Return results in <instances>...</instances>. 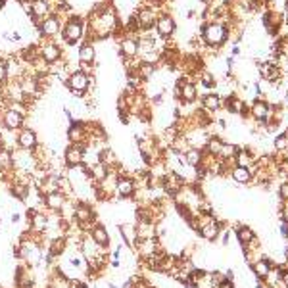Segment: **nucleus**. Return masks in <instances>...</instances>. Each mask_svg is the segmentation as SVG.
<instances>
[{
	"mask_svg": "<svg viewBox=\"0 0 288 288\" xmlns=\"http://www.w3.org/2000/svg\"><path fill=\"white\" fill-rule=\"evenodd\" d=\"M85 41H90V43L114 37V35H118L123 29V25L119 22V14L114 8V4H104V2L96 4L92 12L85 18Z\"/></svg>",
	"mask_w": 288,
	"mask_h": 288,
	"instance_id": "f257e3e1",
	"label": "nucleus"
},
{
	"mask_svg": "<svg viewBox=\"0 0 288 288\" xmlns=\"http://www.w3.org/2000/svg\"><path fill=\"white\" fill-rule=\"evenodd\" d=\"M85 33H86V22L83 16L79 14H69L64 20L62 25V41L65 46H79V44L85 41Z\"/></svg>",
	"mask_w": 288,
	"mask_h": 288,
	"instance_id": "f03ea898",
	"label": "nucleus"
},
{
	"mask_svg": "<svg viewBox=\"0 0 288 288\" xmlns=\"http://www.w3.org/2000/svg\"><path fill=\"white\" fill-rule=\"evenodd\" d=\"M92 83H94V75L85 73L83 69H71L64 81L65 88H67V90L71 92V96L77 98V100H85L86 92L90 90Z\"/></svg>",
	"mask_w": 288,
	"mask_h": 288,
	"instance_id": "7ed1b4c3",
	"label": "nucleus"
},
{
	"mask_svg": "<svg viewBox=\"0 0 288 288\" xmlns=\"http://www.w3.org/2000/svg\"><path fill=\"white\" fill-rule=\"evenodd\" d=\"M200 39L208 48H221L229 41V25L223 22H206L200 31Z\"/></svg>",
	"mask_w": 288,
	"mask_h": 288,
	"instance_id": "20e7f679",
	"label": "nucleus"
},
{
	"mask_svg": "<svg viewBox=\"0 0 288 288\" xmlns=\"http://www.w3.org/2000/svg\"><path fill=\"white\" fill-rule=\"evenodd\" d=\"M62 25H64V18H60L58 14H50L37 23L35 29L39 33V39H56L62 33Z\"/></svg>",
	"mask_w": 288,
	"mask_h": 288,
	"instance_id": "39448f33",
	"label": "nucleus"
},
{
	"mask_svg": "<svg viewBox=\"0 0 288 288\" xmlns=\"http://www.w3.org/2000/svg\"><path fill=\"white\" fill-rule=\"evenodd\" d=\"M37 44H39V56H41L50 67H54V65L64 58V48L56 43L54 39H41Z\"/></svg>",
	"mask_w": 288,
	"mask_h": 288,
	"instance_id": "423d86ee",
	"label": "nucleus"
},
{
	"mask_svg": "<svg viewBox=\"0 0 288 288\" xmlns=\"http://www.w3.org/2000/svg\"><path fill=\"white\" fill-rule=\"evenodd\" d=\"M65 137H67V142H69V144L86 146V142H88V121L71 119L67 129H65Z\"/></svg>",
	"mask_w": 288,
	"mask_h": 288,
	"instance_id": "0eeeda50",
	"label": "nucleus"
},
{
	"mask_svg": "<svg viewBox=\"0 0 288 288\" xmlns=\"http://www.w3.org/2000/svg\"><path fill=\"white\" fill-rule=\"evenodd\" d=\"M139 35H129V33H123V37L119 39L118 43V52L123 60V64L129 62V60H137L139 56Z\"/></svg>",
	"mask_w": 288,
	"mask_h": 288,
	"instance_id": "6e6552de",
	"label": "nucleus"
},
{
	"mask_svg": "<svg viewBox=\"0 0 288 288\" xmlns=\"http://www.w3.org/2000/svg\"><path fill=\"white\" fill-rule=\"evenodd\" d=\"M39 167V158L35 152L29 150H22L18 148L14 152V169L23 171V173H35V169Z\"/></svg>",
	"mask_w": 288,
	"mask_h": 288,
	"instance_id": "1a4fd4ad",
	"label": "nucleus"
},
{
	"mask_svg": "<svg viewBox=\"0 0 288 288\" xmlns=\"http://www.w3.org/2000/svg\"><path fill=\"white\" fill-rule=\"evenodd\" d=\"M271 116H273V104L267 102L265 98L257 96L256 100L252 102V106H250V118L254 119L257 125L265 127L267 123H269V119H271Z\"/></svg>",
	"mask_w": 288,
	"mask_h": 288,
	"instance_id": "9d476101",
	"label": "nucleus"
},
{
	"mask_svg": "<svg viewBox=\"0 0 288 288\" xmlns=\"http://www.w3.org/2000/svg\"><path fill=\"white\" fill-rule=\"evenodd\" d=\"M158 20V12L156 8H152L148 4H140L135 10V22L139 25L140 33H148L150 29H154V23Z\"/></svg>",
	"mask_w": 288,
	"mask_h": 288,
	"instance_id": "9b49d317",
	"label": "nucleus"
},
{
	"mask_svg": "<svg viewBox=\"0 0 288 288\" xmlns=\"http://www.w3.org/2000/svg\"><path fill=\"white\" fill-rule=\"evenodd\" d=\"M0 125L4 127V131L18 133L20 129L27 125V116H23V114L16 112V110H12V108H2V118H0Z\"/></svg>",
	"mask_w": 288,
	"mask_h": 288,
	"instance_id": "f8f14e48",
	"label": "nucleus"
},
{
	"mask_svg": "<svg viewBox=\"0 0 288 288\" xmlns=\"http://www.w3.org/2000/svg\"><path fill=\"white\" fill-rule=\"evenodd\" d=\"M154 29H156V35L160 39L169 41L171 37L175 35V31H177V22H175V18L171 14L161 12V14H158V20L154 23Z\"/></svg>",
	"mask_w": 288,
	"mask_h": 288,
	"instance_id": "ddd939ff",
	"label": "nucleus"
},
{
	"mask_svg": "<svg viewBox=\"0 0 288 288\" xmlns=\"http://www.w3.org/2000/svg\"><path fill=\"white\" fill-rule=\"evenodd\" d=\"M16 146L22 150H29V152H35V150L41 146V142H39V135H37V131L31 129L29 125H25L22 127L18 133H16Z\"/></svg>",
	"mask_w": 288,
	"mask_h": 288,
	"instance_id": "4468645a",
	"label": "nucleus"
},
{
	"mask_svg": "<svg viewBox=\"0 0 288 288\" xmlns=\"http://www.w3.org/2000/svg\"><path fill=\"white\" fill-rule=\"evenodd\" d=\"M261 22H263L265 31L269 33L271 37H277L280 27H282V23H284V18H282V14H278L275 8H269L267 12H263Z\"/></svg>",
	"mask_w": 288,
	"mask_h": 288,
	"instance_id": "2eb2a0df",
	"label": "nucleus"
},
{
	"mask_svg": "<svg viewBox=\"0 0 288 288\" xmlns=\"http://www.w3.org/2000/svg\"><path fill=\"white\" fill-rule=\"evenodd\" d=\"M259 77L267 81V83H275V81H280V77L284 75V69L280 67V64L277 62H263L259 65Z\"/></svg>",
	"mask_w": 288,
	"mask_h": 288,
	"instance_id": "dca6fc26",
	"label": "nucleus"
},
{
	"mask_svg": "<svg viewBox=\"0 0 288 288\" xmlns=\"http://www.w3.org/2000/svg\"><path fill=\"white\" fill-rule=\"evenodd\" d=\"M77 62L79 65H94L96 64V46L90 41H83L77 46Z\"/></svg>",
	"mask_w": 288,
	"mask_h": 288,
	"instance_id": "f3484780",
	"label": "nucleus"
},
{
	"mask_svg": "<svg viewBox=\"0 0 288 288\" xmlns=\"http://www.w3.org/2000/svg\"><path fill=\"white\" fill-rule=\"evenodd\" d=\"M85 160V146L81 144H67L64 150V163L67 167H75L81 165Z\"/></svg>",
	"mask_w": 288,
	"mask_h": 288,
	"instance_id": "a211bd4d",
	"label": "nucleus"
},
{
	"mask_svg": "<svg viewBox=\"0 0 288 288\" xmlns=\"http://www.w3.org/2000/svg\"><path fill=\"white\" fill-rule=\"evenodd\" d=\"M44 206L50 210V212H62L67 202H65V194L62 190H52V192H46L43 198Z\"/></svg>",
	"mask_w": 288,
	"mask_h": 288,
	"instance_id": "6ab92c4d",
	"label": "nucleus"
},
{
	"mask_svg": "<svg viewBox=\"0 0 288 288\" xmlns=\"http://www.w3.org/2000/svg\"><path fill=\"white\" fill-rule=\"evenodd\" d=\"M135 192H137V184H135V181H133L131 177H123V175H119L118 184H116V194H118L119 198H121V200L131 198Z\"/></svg>",
	"mask_w": 288,
	"mask_h": 288,
	"instance_id": "aec40b11",
	"label": "nucleus"
},
{
	"mask_svg": "<svg viewBox=\"0 0 288 288\" xmlns=\"http://www.w3.org/2000/svg\"><path fill=\"white\" fill-rule=\"evenodd\" d=\"M29 227H31V233L35 235H44L46 231H48V227H50V221H48V217L41 212H33V215L29 217Z\"/></svg>",
	"mask_w": 288,
	"mask_h": 288,
	"instance_id": "412c9836",
	"label": "nucleus"
},
{
	"mask_svg": "<svg viewBox=\"0 0 288 288\" xmlns=\"http://www.w3.org/2000/svg\"><path fill=\"white\" fill-rule=\"evenodd\" d=\"M200 98H202V110H206V112L215 114V112H219L223 108V96L219 92H206Z\"/></svg>",
	"mask_w": 288,
	"mask_h": 288,
	"instance_id": "4be33fe9",
	"label": "nucleus"
},
{
	"mask_svg": "<svg viewBox=\"0 0 288 288\" xmlns=\"http://www.w3.org/2000/svg\"><path fill=\"white\" fill-rule=\"evenodd\" d=\"M16 284L18 288H33L35 280H33V273L27 265H20L16 269Z\"/></svg>",
	"mask_w": 288,
	"mask_h": 288,
	"instance_id": "5701e85b",
	"label": "nucleus"
},
{
	"mask_svg": "<svg viewBox=\"0 0 288 288\" xmlns=\"http://www.w3.org/2000/svg\"><path fill=\"white\" fill-rule=\"evenodd\" d=\"M88 235L92 236V240H94L98 246H102L104 250L110 246V233H108V229L104 227V225L94 223V225H92V229L88 231Z\"/></svg>",
	"mask_w": 288,
	"mask_h": 288,
	"instance_id": "b1692460",
	"label": "nucleus"
},
{
	"mask_svg": "<svg viewBox=\"0 0 288 288\" xmlns=\"http://www.w3.org/2000/svg\"><path fill=\"white\" fill-rule=\"evenodd\" d=\"M257 156L254 154L252 148H238V154L235 156V165H240V167H250L256 163Z\"/></svg>",
	"mask_w": 288,
	"mask_h": 288,
	"instance_id": "393cba45",
	"label": "nucleus"
},
{
	"mask_svg": "<svg viewBox=\"0 0 288 288\" xmlns=\"http://www.w3.org/2000/svg\"><path fill=\"white\" fill-rule=\"evenodd\" d=\"M231 177H233V181L238 182V184H250L252 179H254V173H252L250 167L233 165V169H231Z\"/></svg>",
	"mask_w": 288,
	"mask_h": 288,
	"instance_id": "a878e982",
	"label": "nucleus"
},
{
	"mask_svg": "<svg viewBox=\"0 0 288 288\" xmlns=\"http://www.w3.org/2000/svg\"><path fill=\"white\" fill-rule=\"evenodd\" d=\"M119 233H121V238L127 242L129 248H135V244H137V225H119Z\"/></svg>",
	"mask_w": 288,
	"mask_h": 288,
	"instance_id": "bb28decb",
	"label": "nucleus"
},
{
	"mask_svg": "<svg viewBox=\"0 0 288 288\" xmlns=\"http://www.w3.org/2000/svg\"><path fill=\"white\" fill-rule=\"evenodd\" d=\"M236 238H238L240 246H242V248H246V246L250 244V242H254L257 236H256V233L250 229V227H246V225H240V227L236 229Z\"/></svg>",
	"mask_w": 288,
	"mask_h": 288,
	"instance_id": "cd10ccee",
	"label": "nucleus"
},
{
	"mask_svg": "<svg viewBox=\"0 0 288 288\" xmlns=\"http://www.w3.org/2000/svg\"><path fill=\"white\" fill-rule=\"evenodd\" d=\"M252 267V271H254V275H256L257 278H263L269 275V271H271V267H273V261H269L267 257H263V259H259V261H256L254 265H250Z\"/></svg>",
	"mask_w": 288,
	"mask_h": 288,
	"instance_id": "c85d7f7f",
	"label": "nucleus"
},
{
	"mask_svg": "<svg viewBox=\"0 0 288 288\" xmlns=\"http://www.w3.org/2000/svg\"><path fill=\"white\" fill-rule=\"evenodd\" d=\"M135 69H137V75L140 77L142 83H148L150 79L156 75V65L144 64V62H139V64L135 65Z\"/></svg>",
	"mask_w": 288,
	"mask_h": 288,
	"instance_id": "c756f323",
	"label": "nucleus"
},
{
	"mask_svg": "<svg viewBox=\"0 0 288 288\" xmlns=\"http://www.w3.org/2000/svg\"><path fill=\"white\" fill-rule=\"evenodd\" d=\"M196 79L200 81V85H202L204 88H206V90H214L215 86H217V81H215V75H214V73H210L208 69H202L200 73H198V75H196V77H194V81H196Z\"/></svg>",
	"mask_w": 288,
	"mask_h": 288,
	"instance_id": "7c9ffc66",
	"label": "nucleus"
},
{
	"mask_svg": "<svg viewBox=\"0 0 288 288\" xmlns=\"http://www.w3.org/2000/svg\"><path fill=\"white\" fill-rule=\"evenodd\" d=\"M202 154H204V150L188 148L182 156H184V160H186V163H188L190 167H198V165L202 163Z\"/></svg>",
	"mask_w": 288,
	"mask_h": 288,
	"instance_id": "2f4dec72",
	"label": "nucleus"
},
{
	"mask_svg": "<svg viewBox=\"0 0 288 288\" xmlns=\"http://www.w3.org/2000/svg\"><path fill=\"white\" fill-rule=\"evenodd\" d=\"M223 140L219 139V137H214V135H210V139L206 142V148L204 152H208V154H212V156H219V152L223 148Z\"/></svg>",
	"mask_w": 288,
	"mask_h": 288,
	"instance_id": "473e14b6",
	"label": "nucleus"
},
{
	"mask_svg": "<svg viewBox=\"0 0 288 288\" xmlns=\"http://www.w3.org/2000/svg\"><path fill=\"white\" fill-rule=\"evenodd\" d=\"M273 148L277 150V152H284V150H288V131H284V133H280L278 137H275V140H273Z\"/></svg>",
	"mask_w": 288,
	"mask_h": 288,
	"instance_id": "72a5a7b5",
	"label": "nucleus"
},
{
	"mask_svg": "<svg viewBox=\"0 0 288 288\" xmlns=\"http://www.w3.org/2000/svg\"><path fill=\"white\" fill-rule=\"evenodd\" d=\"M8 81V64H6V58H0V86L6 85Z\"/></svg>",
	"mask_w": 288,
	"mask_h": 288,
	"instance_id": "f704fd0d",
	"label": "nucleus"
},
{
	"mask_svg": "<svg viewBox=\"0 0 288 288\" xmlns=\"http://www.w3.org/2000/svg\"><path fill=\"white\" fill-rule=\"evenodd\" d=\"M278 198H280L282 202H286V200H288V181L280 184V190H278Z\"/></svg>",
	"mask_w": 288,
	"mask_h": 288,
	"instance_id": "c9c22d12",
	"label": "nucleus"
},
{
	"mask_svg": "<svg viewBox=\"0 0 288 288\" xmlns=\"http://www.w3.org/2000/svg\"><path fill=\"white\" fill-rule=\"evenodd\" d=\"M280 282H282V284H284V286L288 288V269H286V271H282V277H280Z\"/></svg>",
	"mask_w": 288,
	"mask_h": 288,
	"instance_id": "e433bc0d",
	"label": "nucleus"
},
{
	"mask_svg": "<svg viewBox=\"0 0 288 288\" xmlns=\"http://www.w3.org/2000/svg\"><path fill=\"white\" fill-rule=\"evenodd\" d=\"M231 56H233V58L240 56V48H238V44H235V46H233V52H231Z\"/></svg>",
	"mask_w": 288,
	"mask_h": 288,
	"instance_id": "4c0bfd02",
	"label": "nucleus"
},
{
	"mask_svg": "<svg viewBox=\"0 0 288 288\" xmlns=\"http://www.w3.org/2000/svg\"><path fill=\"white\" fill-rule=\"evenodd\" d=\"M6 4H8V0H0V10H4V8H6Z\"/></svg>",
	"mask_w": 288,
	"mask_h": 288,
	"instance_id": "58836bf2",
	"label": "nucleus"
},
{
	"mask_svg": "<svg viewBox=\"0 0 288 288\" xmlns=\"http://www.w3.org/2000/svg\"><path fill=\"white\" fill-rule=\"evenodd\" d=\"M284 6H286V16H284V23H288V0H284Z\"/></svg>",
	"mask_w": 288,
	"mask_h": 288,
	"instance_id": "ea45409f",
	"label": "nucleus"
},
{
	"mask_svg": "<svg viewBox=\"0 0 288 288\" xmlns=\"http://www.w3.org/2000/svg\"><path fill=\"white\" fill-rule=\"evenodd\" d=\"M73 288H88V286H86V284H83V282H79V284H77V286H73Z\"/></svg>",
	"mask_w": 288,
	"mask_h": 288,
	"instance_id": "a19ab883",
	"label": "nucleus"
},
{
	"mask_svg": "<svg viewBox=\"0 0 288 288\" xmlns=\"http://www.w3.org/2000/svg\"><path fill=\"white\" fill-rule=\"evenodd\" d=\"M256 288H265V284H261V282H257Z\"/></svg>",
	"mask_w": 288,
	"mask_h": 288,
	"instance_id": "79ce46f5",
	"label": "nucleus"
},
{
	"mask_svg": "<svg viewBox=\"0 0 288 288\" xmlns=\"http://www.w3.org/2000/svg\"><path fill=\"white\" fill-rule=\"evenodd\" d=\"M265 2H269V4H275V2H278V0H265Z\"/></svg>",
	"mask_w": 288,
	"mask_h": 288,
	"instance_id": "37998d69",
	"label": "nucleus"
},
{
	"mask_svg": "<svg viewBox=\"0 0 288 288\" xmlns=\"http://www.w3.org/2000/svg\"><path fill=\"white\" fill-rule=\"evenodd\" d=\"M202 2H206V4H210V2H212V0H202Z\"/></svg>",
	"mask_w": 288,
	"mask_h": 288,
	"instance_id": "c03bdc74",
	"label": "nucleus"
},
{
	"mask_svg": "<svg viewBox=\"0 0 288 288\" xmlns=\"http://www.w3.org/2000/svg\"><path fill=\"white\" fill-rule=\"evenodd\" d=\"M0 118H2V108H0Z\"/></svg>",
	"mask_w": 288,
	"mask_h": 288,
	"instance_id": "a18cd8bd",
	"label": "nucleus"
},
{
	"mask_svg": "<svg viewBox=\"0 0 288 288\" xmlns=\"http://www.w3.org/2000/svg\"><path fill=\"white\" fill-rule=\"evenodd\" d=\"M286 131H288V129H286Z\"/></svg>",
	"mask_w": 288,
	"mask_h": 288,
	"instance_id": "49530a36",
	"label": "nucleus"
}]
</instances>
